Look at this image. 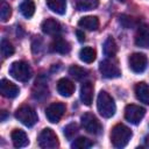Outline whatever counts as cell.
I'll return each mask as SVG.
<instances>
[{"label":"cell","instance_id":"1","mask_svg":"<svg viewBox=\"0 0 149 149\" xmlns=\"http://www.w3.org/2000/svg\"><path fill=\"white\" fill-rule=\"evenodd\" d=\"M132 130L122 125V123H118L112 128L111 132V142L115 148H123L128 144L129 140L132 139Z\"/></svg>","mask_w":149,"mask_h":149},{"label":"cell","instance_id":"2","mask_svg":"<svg viewBox=\"0 0 149 149\" xmlns=\"http://www.w3.org/2000/svg\"><path fill=\"white\" fill-rule=\"evenodd\" d=\"M97 108L101 116L104 118H112L115 114L116 106L114 102V99L106 92L100 91L97 99Z\"/></svg>","mask_w":149,"mask_h":149},{"label":"cell","instance_id":"3","mask_svg":"<svg viewBox=\"0 0 149 149\" xmlns=\"http://www.w3.org/2000/svg\"><path fill=\"white\" fill-rule=\"evenodd\" d=\"M9 74L14 79L24 83V81H28L31 78L33 70H31V68L28 63H26L23 61H16V62H13L10 64Z\"/></svg>","mask_w":149,"mask_h":149},{"label":"cell","instance_id":"4","mask_svg":"<svg viewBox=\"0 0 149 149\" xmlns=\"http://www.w3.org/2000/svg\"><path fill=\"white\" fill-rule=\"evenodd\" d=\"M15 118L24 126L27 127H33L37 122V113L35 109L28 105H23L19 107L15 112Z\"/></svg>","mask_w":149,"mask_h":149},{"label":"cell","instance_id":"5","mask_svg":"<svg viewBox=\"0 0 149 149\" xmlns=\"http://www.w3.org/2000/svg\"><path fill=\"white\" fill-rule=\"evenodd\" d=\"M81 120V126L83 128L90 133V134H93V135H99L102 130V126L100 123V121L98 120V118L92 114V113H84L80 118Z\"/></svg>","mask_w":149,"mask_h":149},{"label":"cell","instance_id":"6","mask_svg":"<svg viewBox=\"0 0 149 149\" xmlns=\"http://www.w3.org/2000/svg\"><path fill=\"white\" fill-rule=\"evenodd\" d=\"M38 146L44 149H52L59 146L58 137L55 132L50 128H44L38 135Z\"/></svg>","mask_w":149,"mask_h":149},{"label":"cell","instance_id":"7","mask_svg":"<svg viewBox=\"0 0 149 149\" xmlns=\"http://www.w3.org/2000/svg\"><path fill=\"white\" fill-rule=\"evenodd\" d=\"M144 114H146V109L143 107L134 105V104L127 105L125 108V118L128 122H130L133 125L140 123L141 120L143 119Z\"/></svg>","mask_w":149,"mask_h":149},{"label":"cell","instance_id":"8","mask_svg":"<svg viewBox=\"0 0 149 149\" xmlns=\"http://www.w3.org/2000/svg\"><path fill=\"white\" fill-rule=\"evenodd\" d=\"M65 105L63 102H54L51 105H49L45 109V116L47 119L52 122V123H57L59 122V120L62 119V116L65 113Z\"/></svg>","mask_w":149,"mask_h":149},{"label":"cell","instance_id":"9","mask_svg":"<svg viewBox=\"0 0 149 149\" xmlns=\"http://www.w3.org/2000/svg\"><path fill=\"white\" fill-rule=\"evenodd\" d=\"M99 71L102 74V77L109 78V79L118 78L121 74V71H120L119 66L115 63H113L112 61H109V59H104V61L100 62V64H99Z\"/></svg>","mask_w":149,"mask_h":149},{"label":"cell","instance_id":"10","mask_svg":"<svg viewBox=\"0 0 149 149\" xmlns=\"http://www.w3.org/2000/svg\"><path fill=\"white\" fill-rule=\"evenodd\" d=\"M147 63H148V59H147V56L144 54L134 52L129 57V68L135 73L143 72L146 70V68H147Z\"/></svg>","mask_w":149,"mask_h":149},{"label":"cell","instance_id":"11","mask_svg":"<svg viewBox=\"0 0 149 149\" xmlns=\"http://www.w3.org/2000/svg\"><path fill=\"white\" fill-rule=\"evenodd\" d=\"M135 44L141 48H149V24L143 23L137 28L135 35Z\"/></svg>","mask_w":149,"mask_h":149},{"label":"cell","instance_id":"12","mask_svg":"<svg viewBox=\"0 0 149 149\" xmlns=\"http://www.w3.org/2000/svg\"><path fill=\"white\" fill-rule=\"evenodd\" d=\"M0 92L3 97H6L8 99H13V98L19 95L20 88L15 84H13L12 81H9L7 79H1V81H0Z\"/></svg>","mask_w":149,"mask_h":149},{"label":"cell","instance_id":"13","mask_svg":"<svg viewBox=\"0 0 149 149\" xmlns=\"http://www.w3.org/2000/svg\"><path fill=\"white\" fill-rule=\"evenodd\" d=\"M41 28H42V31H43L44 34L51 35V36H56V35H58V34L62 31V26H61V23H59L57 20L51 19V17L44 20V21L42 22Z\"/></svg>","mask_w":149,"mask_h":149},{"label":"cell","instance_id":"14","mask_svg":"<svg viewBox=\"0 0 149 149\" xmlns=\"http://www.w3.org/2000/svg\"><path fill=\"white\" fill-rule=\"evenodd\" d=\"M93 84L91 81H84L80 87V100L84 105L90 106L93 100Z\"/></svg>","mask_w":149,"mask_h":149},{"label":"cell","instance_id":"15","mask_svg":"<svg viewBox=\"0 0 149 149\" xmlns=\"http://www.w3.org/2000/svg\"><path fill=\"white\" fill-rule=\"evenodd\" d=\"M57 92L62 97H71L74 92V84L68 78H62L57 81Z\"/></svg>","mask_w":149,"mask_h":149},{"label":"cell","instance_id":"16","mask_svg":"<svg viewBox=\"0 0 149 149\" xmlns=\"http://www.w3.org/2000/svg\"><path fill=\"white\" fill-rule=\"evenodd\" d=\"M10 137H12V142L15 148H23L29 144L27 134L21 129H14L10 134Z\"/></svg>","mask_w":149,"mask_h":149},{"label":"cell","instance_id":"17","mask_svg":"<svg viewBox=\"0 0 149 149\" xmlns=\"http://www.w3.org/2000/svg\"><path fill=\"white\" fill-rule=\"evenodd\" d=\"M135 95L141 102L149 105V85L144 81L137 83L135 85Z\"/></svg>","mask_w":149,"mask_h":149},{"label":"cell","instance_id":"18","mask_svg":"<svg viewBox=\"0 0 149 149\" xmlns=\"http://www.w3.org/2000/svg\"><path fill=\"white\" fill-rule=\"evenodd\" d=\"M50 49L54 51V52H58V54H69L70 50H71V47H70V43L61 37L56 38L51 45H50Z\"/></svg>","mask_w":149,"mask_h":149},{"label":"cell","instance_id":"19","mask_svg":"<svg viewBox=\"0 0 149 149\" xmlns=\"http://www.w3.org/2000/svg\"><path fill=\"white\" fill-rule=\"evenodd\" d=\"M78 26L87 30H95L99 27V20L97 16H84L78 21Z\"/></svg>","mask_w":149,"mask_h":149},{"label":"cell","instance_id":"20","mask_svg":"<svg viewBox=\"0 0 149 149\" xmlns=\"http://www.w3.org/2000/svg\"><path fill=\"white\" fill-rule=\"evenodd\" d=\"M102 51L105 54V56H107L108 58H113L116 52H118V45L114 41V38L112 37H107L104 42V45H102Z\"/></svg>","mask_w":149,"mask_h":149},{"label":"cell","instance_id":"21","mask_svg":"<svg viewBox=\"0 0 149 149\" xmlns=\"http://www.w3.org/2000/svg\"><path fill=\"white\" fill-rule=\"evenodd\" d=\"M47 5L49 9H51L54 13L63 15L66 10V0H47Z\"/></svg>","mask_w":149,"mask_h":149},{"label":"cell","instance_id":"22","mask_svg":"<svg viewBox=\"0 0 149 149\" xmlns=\"http://www.w3.org/2000/svg\"><path fill=\"white\" fill-rule=\"evenodd\" d=\"M95 57H97V52H95V50H94L93 48H91V47H84V48H81L80 51H79V58H80V61H83L84 63L90 64V63L94 62Z\"/></svg>","mask_w":149,"mask_h":149},{"label":"cell","instance_id":"23","mask_svg":"<svg viewBox=\"0 0 149 149\" xmlns=\"http://www.w3.org/2000/svg\"><path fill=\"white\" fill-rule=\"evenodd\" d=\"M20 12L21 14L27 17V19H30L34 13H35V3L33 0H23L20 5Z\"/></svg>","mask_w":149,"mask_h":149},{"label":"cell","instance_id":"24","mask_svg":"<svg viewBox=\"0 0 149 149\" xmlns=\"http://www.w3.org/2000/svg\"><path fill=\"white\" fill-rule=\"evenodd\" d=\"M99 0H74V6L78 10H91L97 8Z\"/></svg>","mask_w":149,"mask_h":149},{"label":"cell","instance_id":"25","mask_svg":"<svg viewBox=\"0 0 149 149\" xmlns=\"http://www.w3.org/2000/svg\"><path fill=\"white\" fill-rule=\"evenodd\" d=\"M69 73H70L74 79H77V80H83V79L87 78V76H88V71L85 70L84 68L78 66V65H72V66H70Z\"/></svg>","mask_w":149,"mask_h":149},{"label":"cell","instance_id":"26","mask_svg":"<svg viewBox=\"0 0 149 149\" xmlns=\"http://www.w3.org/2000/svg\"><path fill=\"white\" fill-rule=\"evenodd\" d=\"M92 146H93V142L84 136L76 139L71 143V148H73V149H87V148H91Z\"/></svg>","mask_w":149,"mask_h":149},{"label":"cell","instance_id":"27","mask_svg":"<svg viewBox=\"0 0 149 149\" xmlns=\"http://www.w3.org/2000/svg\"><path fill=\"white\" fill-rule=\"evenodd\" d=\"M0 47H1V55H2L5 58L10 57V56L14 54V47H13V44H12L8 40L2 38Z\"/></svg>","mask_w":149,"mask_h":149},{"label":"cell","instance_id":"28","mask_svg":"<svg viewBox=\"0 0 149 149\" xmlns=\"http://www.w3.org/2000/svg\"><path fill=\"white\" fill-rule=\"evenodd\" d=\"M77 133H78V125L76 122H71L64 128V136L68 140H72Z\"/></svg>","mask_w":149,"mask_h":149},{"label":"cell","instance_id":"29","mask_svg":"<svg viewBox=\"0 0 149 149\" xmlns=\"http://www.w3.org/2000/svg\"><path fill=\"white\" fill-rule=\"evenodd\" d=\"M10 14H12L10 6L7 2L2 1L1 2V6H0V17H1V21L2 22L8 21V19L10 17Z\"/></svg>","mask_w":149,"mask_h":149},{"label":"cell","instance_id":"30","mask_svg":"<svg viewBox=\"0 0 149 149\" xmlns=\"http://www.w3.org/2000/svg\"><path fill=\"white\" fill-rule=\"evenodd\" d=\"M120 22L122 23V26H123L125 28H130V27L133 26V23H132V17H129V16L122 15V16L120 17Z\"/></svg>","mask_w":149,"mask_h":149},{"label":"cell","instance_id":"31","mask_svg":"<svg viewBox=\"0 0 149 149\" xmlns=\"http://www.w3.org/2000/svg\"><path fill=\"white\" fill-rule=\"evenodd\" d=\"M76 35H77L79 42H84V41H85V35H84V33H83L81 30H77V31H76Z\"/></svg>","mask_w":149,"mask_h":149},{"label":"cell","instance_id":"32","mask_svg":"<svg viewBox=\"0 0 149 149\" xmlns=\"http://www.w3.org/2000/svg\"><path fill=\"white\" fill-rule=\"evenodd\" d=\"M119 1H120V2H125L126 0H119Z\"/></svg>","mask_w":149,"mask_h":149}]
</instances>
